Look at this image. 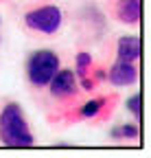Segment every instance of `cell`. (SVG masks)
<instances>
[{"label": "cell", "mask_w": 151, "mask_h": 158, "mask_svg": "<svg viewBox=\"0 0 151 158\" xmlns=\"http://www.w3.org/2000/svg\"><path fill=\"white\" fill-rule=\"evenodd\" d=\"M62 22H64V13L55 5H42V7H35V9L24 13L26 29L33 33H40V35L57 33L62 29Z\"/></svg>", "instance_id": "3957f363"}, {"label": "cell", "mask_w": 151, "mask_h": 158, "mask_svg": "<svg viewBox=\"0 0 151 158\" xmlns=\"http://www.w3.org/2000/svg\"><path fill=\"white\" fill-rule=\"evenodd\" d=\"M116 53H118V59L136 64V59L140 57V40H138V35H123L116 42Z\"/></svg>", "instance_id": "ba28073f"}, {"label": "cell", "mask_w": 151, "mask_h": 158, "mask_svg": "<svg viewBox=\"0 0 151 158\" xmlns=\"http://www.w3.org/2000/svg\"><path fill=\"white\" fill-rule=\"evenodd\" d=\"M62 68L59 62V55L50 51V48H40V51H33L26 57V79L29 84L37 90H42L50 84L53 75Z\"/></svg>", "instance_id": "7a4b0ae2"}, {"label": "cell", "mask_w": 151, "mask_h": 158, "mask_svg": "<svg viewBox=\"0 0 151 158\" xmlns=\"http://www.w3.org/2000/svg\"><path fill=\"white\" fill-rule=\"evenodd\" d=\"M127 110L136 116V121L140 118V94H131L129 99H127Z\"/></svg>", "instance_id": "8fae6325"}, {"label": "cell", "mask_w": 151, "mask_h": 158, "mask_svg": "<svg viewBox=\"0 0 151 158\" xmlns=\"http://www.w3.org/2000/svg\"><path fill=\"white\" fill-rule=\"evenodd\" d=\"M50 97L57 99V101H70L72 97H77L79 92V79L74 75V70L70 68H59L53 75L50 84H48Z\"/></svg>", "instance_id": "277c9868"}, {"label": "cell", "mask_w": 151, "mask_h": 158, "mask_svg": "<svg viewBox=\"0 0 151 158\" xmlns=\"http://www.w3.org/2000/svg\"><path fill=\"white\" fill-rule=\"evenodd\" d=\"M109 136L114 138V141H125V138H138V125L136 123H123L118 127H112L109 130Z\"/></svg>", "instance_id": "9c48e42d"}, {"label": "cell", "mask_w": 151, "mask_h": 158, "mask_svg": "<svg viewBox=\"0 0 151 158\" xmlns=\"http://www.w3.org/2000/svg\"><path fill=\"white\" fill-rule=\"evenodd\" d=\"M112 103H114V99H90V101H85L83 106L77 108V112H74V116L77 118H88V121H103V118H107L112 114Z\"/></svg>", "instance_id": "8992f818"}, {"label": "cell", "mask_w": 151, "mask_h": 158, "mask_svg": "<svg viewBox=\"0 0 151 158\" xmlns=\"http://www.w3.org/2000/svg\"><path fill=\"white\" fill-rule=\"evenodd\" d=\"M114 18L123 24H138L140 0H114Z\"/></svg>", "instance_id": "52a82bcc"}, {"label": "cell", "mask_w": 151, "mask_h": 158, "mask_svg": "<svg viewBox=\"0 0 151 158\" xmlns=\"http://www.w3.org/2000/svg\"><path fill=\"white\" fill-rule=\"evenodd\" d=\"M0 22H2V20H0Z\"/></svg>", "instance_id": "7c38bea8"}, {"label": "cell", "mask_w": 151, "mask_h": 158, "mask_svg": "<svg viewBox=\"0 0 151 158\" xmlns=\"http://www.w3.org/2000/svg\"><path fill=\"white\" fill-rule=\"evenodd\" d=\"M92 70V55L90 53H79L77 55V68H74V75L77 77H83V75H88Z\"/></svg>", "instance_id": "30bf717a"}, {"label": "cell", "mask_w": 151, "mask_h": 158, "mask_svg": "<svg viewBox=\"0 0 151 158\" xmlns=\"http://www.w3.org/2000/svg\"><path fill=\"white\" fill-rule=\"evenodd\" d=\"M138 79V68L134 62H125V59H116L114 64L109 66L107 70V81L116 88H123V86H131L136 84Z\"/></svg>", "instance_id": "5b68a950"}, {"label": "cell", "mask_w": 151, "mask_h": 158, "mask_svg": "<svg viewBox=\"0 0 151 158\" xmlns=\"http://www.w3.org/2000/svg\"><path fill=\"white\" fill-rule=\"evenodd\" d=\"M0 143L9 147H31L35 143L22 106L15 101L5 103L0 110Z\"/></svg>", "instance_id": "6da1fadb"}]
</instances>
